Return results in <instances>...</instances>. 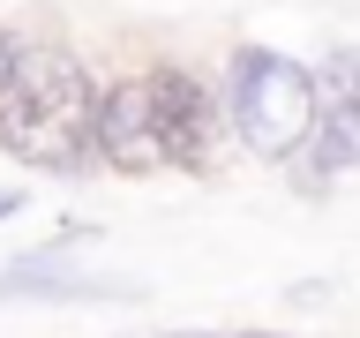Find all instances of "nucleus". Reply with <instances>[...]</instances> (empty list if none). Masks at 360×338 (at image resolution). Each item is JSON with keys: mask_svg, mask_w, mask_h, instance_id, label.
I'll return each instance as SVG.
<instances>
[{"mask_svg": "<svg viewBox=\"0 0 360 338\" xmlns=\"http://www.w3.org/2000/svg\"><path fill=\"white\" fill-rule=\"evenodd\" d=\"M90 151L120 165V173H158V135H150V106H143V75L98 90V120H90Z\"/></svg>", "mask_w": 360, "mask_h": 338, "instance_id": "nucleus-5", "label": "nucleus"}, {"mask_svg": "<svg viewBox=\"0 0 360 338\" xmlns=\"http://www.w3.org/2000/svg\"><path fill=\"white\" fill-rule=\"evenodd\" d=\"M360 165V53H330L315 68V135L300 151V173L330 180Z\"/></svg>", "mask_w": 360, "mask_h": 338, "instance_id": "nucleus-4", "label": "nucleus"}, {"mask_svg": "<svg viewBox=\"0 0 360 338\" xmlns=\"http://www.w3.org/2000/svg\"><path fill=\"white\" fill-rule=\"evenodd\" d=\"M143 106H150V135H158V158H165V165H202V158H210L218 106H210V90L195 83V68L158 61L150 75H143Z\"/></svg>", "mask_w": 360, "mask_h": 338, "instance_id": "nucleus-3", "label": "nucleus"}, {"mask_svg": "<svg viewBox=\"0 0 360 338\" xmlns=\"http://www.w3.org/2000/svg\"><path fill=\"white\" fill-rule=\"evenodd\" d=\"M225 120L255 158H300L315 135V68L278 45H240L225 68Z\"/></svg>", "mask_w": 360, "mask_h": 338, "instance_id": "nucleus-2", "label": "nucleus"}, {"mask_svg": "<svg viewBox=\"0 0 360 338\" xmlns=\"http://www.w3.org/2000/svg\"><path fill=\"white\" fill-rule=\"evenodd\" d=\"M8 61H15V38H8V30H0V75H8Z\"/></svg>", "mask_w": 360, "mask_h": 338, "instance_id": "nucleus-7", "label": "nucleus"}, {"mask_svg": "<svg viewBox=\"0 0 360 338\" xmlns=\"http://www.w3.org/2000/svg\"><path fill=\"white\" fill-rule=\"evenodd\" d=\"M22 211V188H0V218H15Z\"/></svg>", "mask_w": 360, "mask_h": 338, "instance_id": "nucleus-6", "label": "nucleus"}, {"mask_svg": "<svg viewBox=\"0 0 360 338\" xmlns=\"http://www.w3.org/2000/svg\"><path fill=\"white\" fill-rule=\"evenodd\" d=\"M240 338H285V331H240Z\"/></svg>", "mask_w": 360, "mask_h": 338, "instance_id": "nucleus-8", "label": "nucleus"}, {"mask_svg": "<svg viewBox=\"0 0 360 338\" xmlns=\"http://www.w3.org/2000/svg\"><path fill=\"white\" fill-rule=\"evenodd\" d=\"M90 120H98V83L60 45H15L0 75V151L38 173H75L90 158Z\"/></svg>", "mask_w": 360, "mask_h": 338, "instance_id": "nucleus-1", "label": "nucleus"}]
</instances>
